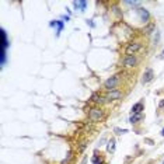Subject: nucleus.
<instances>
[{
    "label": "nucleus",
    "instance_id": "obj_2",
    "mask_svg": "<svg viewBox=\"0 0 164 164\" xmlns=\"http://www.w3.org/2000/svg\"><path fill=\"white\" fill-rule=\"evenodd\" d=\"M140 48H142V44L140 42H131V44H128L126 49H125V53H126V56H133Z\"/></svg>",
    "mask_w": 164,
    "mask_h": 164
},
{
    "label": "nucleus",
    "instance_id": "obj_4",
    "mask_svg": "<svg viewBox=\"0 0 164 164\" xmlns=\"http://www.w3.org/2000/svg\"><path fill=\"white\" fill-rule=\"evenodd\" d=\"M136 63H138V59L135 58V55H133V56H125L123 60H122L123 67H135Z\"/></svg>",
    "mask_w": 164,
    "mask_h": 164
},
{
    "label": "nucleus",
    "instance_id": "obj_8",
    "mask_svg": "<svg viewBox=\"0 0 164 164\" xmlns=\"http://www.w3.org/2000/svg\"><path fill=\"white\" fill-rule=\"evenodd\" d=\"M73 6L80 11H84L86 10V6H87V1L81 0V1H73Z\"/></svg>",
    "mask_w": 164,
    "mask_h": 164
},
{
    "label": "nucleus",
    "instance_id": "obj_6",
    "mask_svg": "<svg viewBox=\"0 0 164 164\" xmlns=\"http://www.w3.org/2000/svg\"><path fill=\"white\" fill-rule=\"evenodd\" d=\"M136 11H138L139 17H140V21H143V22H147L149 21V18H150V14H149V11L146 10V9H143V7H139Z\"/></svg>",
    "mask_w": 164,
    "mask_h": 164
},
{
    "label": "nucleus",
    "instance_id": "obj_13",
    "mask_svg": "<svg viewBox=\"0 0 164 164\" xmlns=\"http://www.w3.org/2000/svg\"><path fill=\"white\" fill-rule=\"evenodd\" d=\"M91 100L94 101V102H97V104H100V102H102V95H98V94H93V97H91Z\"/></svg>",
    "mask_w": 164,
    "mask_h": 164
},
{
    "label": "nucleus",
    "instance_id": "obj_19",
    "mask_svg": "<svg viewBox=\"0 0 164 164\" xmlns=\"http://www.w3.org/2000/svg\"><path fill=\"white\" fill-rule=\"evenodd\" d=\"M159 107H160V108H163V107H164V100H161L159 102Z\"/></svg>",
    "mask_w": 164,
    "mask_h": 164
},
{
    "label": "nucleus",
    "instance_id": "obj_17",
    "mask_svg": "<svg viewBox=\"0 0 164 164\" xmlns=\"http://www.w3.org/2000/svg\"><path fill=\"white\" fill-rule=\"evenodd\" d=\"M125 4H128V6H133V7H136V6H140V1H125Z\"/></svg>",
    "mask_w": 164,
    "mask_h": 164
},
{
    "label": "nucleus",
    "instance_id": "obj_10",
    "mask_svg": "<svg viewBox=\"0 0 164 164\" xmlns=\"http://www.w3.org/2000/svg\"><path fill=\"white\" fill-rule=\"evenodd\" d=\"M51 27H56V35H59L63 28V21H51Z\"/></svg>",
    "mask_w": 164,
    "mask_h": 164
},
{
    "label": "nucleus",
    "instance_id": "obj_3",
    "mask_svg": "<svg viewBox=\"0 0 164 164\" xmlns=\"http://www.w3.org/2000/svg\"><path fill=\"white\" fill-rule=\"evenodd\" d=\"M118 81H119V80H118V76H112V77H110V79L104 83V87H105L107 90L114 91L115 90V87L118 86Z\"/></svg>",
    "mask_w": 164,
    "mask_h": 164
},
{
    "label": "nucleus",
    "instance_id": "obj_16",
    "mask_svg": "<svg viewBox=\"0 0 164 164\" xmlns=\"http://www.w3.org/2000/svg\"><path fill=\"white\" fill-rule=\"evenodd\" d=\"M72 159H73V156H72V152H69V153H67V157H66V159H65L60 164H69V163H70V160H72Z\"/></svg>",
    "mask_w": 164,
    "mask_h": 164
},
{
    "label": "nucleus",
    "instance_id": "obj_5",
    "mask_svg": "<svg viewBox=\"0 0 164 164\" xmlns=\"http://www.w3.org/2000/svg\"><path fill=\"white\" fill-rule=\"evenodd\" d=\"M121 97H122L121 91L114 90V91H110V93L105 95V101H115V100H119Z\"/></svg>",
    "mask_w": 164,
    "mask_h": 164
},
{
    "label": "nucleus",
    "instance_id": "obj_20",
    "mask_svg": "<svg viewBox=\"0 0 164 164\" xmlns=\"http://www.w3.org/2000/svg\"><path fill=\"white\" fill-rule=\"evenodd\" d=\"M161 136H164V129H163V131H161Z\"/></svg>",
    "mask_w": 164,
    "mask_h": 164
},
{
    "label": "nucleus",
    "instance_id": "obj_18",
    "mask_svg": "<svg viewBox=\"0 0 164 164\" xmlns=\"http://www.w3.org/2000/svg\"><path fill=\"white\" fill-rule=\"evenodd\" d=\"M115 132H118V135H122V133H126L128 129H115Z\"/></svg>",
    "mask_w": 164,
    "mask_h": 164
},
{
    "label": "nucleus",
    "instance_id": "obj_22",
    "mask_svg": "<svg viewBox=\"0 0 164 164\" xmlns=\"http://www.w3.org/2000/svg\"><path fill=\"white\" fill-rule=\"evenodd\" d=\"M163 164H164V163H163Z\"/></svg>",
    "mask_w": 164,
    "mask_h": 164
},
{
    "label": "nucleus",
    "instance_id": "obj_9",
    "mask_svg": "<svg viewBox=\"0 0 164 164\" xmlns=\"http://www.w3.org/2000/svg\"><path fill=\"white\" fill-rule=\"evenodd\" d=\"M143 111V102H138V104H135V105L132 107V115H135V114H142Z\"/></svg>",
    "mask_w": 164,
    "mask_h": 164
},
{
    "label": "nucleus",
    "instance_id": "obj_11",
    "mask_svg": "<svg viewBox=\"0 0 164 164\" xmlns=\"http://www.w3.org/2000/svg\"><path fill=\"white\" fill-rule=\"evenodd\" d=\"M142 118H143V114H135V115H132L129 118V122L131 123H136V122L142 121Z\"/></svg>",
    "mask_w": 164,
    "mask_h": 164
},
{
    "label": "nucleus",
    "instance_id": "obj_21",
    "mask_svg": "<svg viewBox=\"0 0 164 164\" xmlns=\"http://www.w3.org/2000/svg\"><path fill=\"white\" fill-rule=\"evenodd\" d=\"M161 55H163V56H164V51H163V53H161Z\"/></svg>",
    "mask_w": 164,
    "mask_h": 164
},
{
    "label": "nucleus",
    "instance_id": "obj_1",
    "mask_svg": "<svg viewBox=\"0 0 164 164\" xmlns=\"http://www.w3.org/2000/svg\"><path fill=\"white\" fill-rule=\"evenodd\" d=\"M89 117H90V119L93 122H100V121H102V119H104V117H105V112H104V110H102V108L95 107V108L90 110Z\"/></svg>",
    "mask_w": 164,
    "mask_h": 164
},
{
    "label": "nucleus",
    "instance_id": "obj_15",
    "mask_svg": "<svg viewBox=\"0 0 164 164\" xmlns=\"http://www.w3.org/2000/svg\"><path fill=\"white\" fill-rule=\"evenodd\" d=\"M93 164H102V159L98 157V154H97V153H95L94 157H93Z\"/></svg>",
    "mask_w": 164,
    "mask_h": 164
},
{
    "label": "nucleus",
    "instance_id": "obj_14",
    "mask_svg": "<svg viewBox=\"0 0 164 164\" xmlns=\"http://www.w3.org/2000/svg\"><path fill=\"white\" fill-rule=\"evenodd\" d=\"M153 30H154V24L152 22V24H149V25L144 28V34H147V35H149V34H152V31H153Z\"/></svg>",
    "mask_w": 164,
    "mask_h": 164
},
{
    "label": "nucleus",
    "instance_id": "obj_7",
    "mask_svg": "<svg viewBox=\"0 0 164 164\" xmlns=\"http://www.w3.org/2000/svg\"><path fill=\"white\" fill-rule=\"evenodd\" d=\"M154 77V73L152 69H147L146 72H144V74H143V79H142V83L143 84H147V83H150L152 80H153Z\"/></svg>",
    "mask_w": 164,
    "mask_h": 164
},
{
    "label": "nucleus",
    "instance_id": "obj_12",
    "mask_svg": "<svg viewBox=\"0 0 164 164\" xmlns=\"http://www.w3.org/2000/svg\"><path fill=\"white\" fill-rule=\"evenodd\" d=\"M107 150H108V152H114V150H115V139H111V140L108 142Z\"/></svg>",
    "mask_w": 164,
    "mask_h": 164
}]
</instances>
